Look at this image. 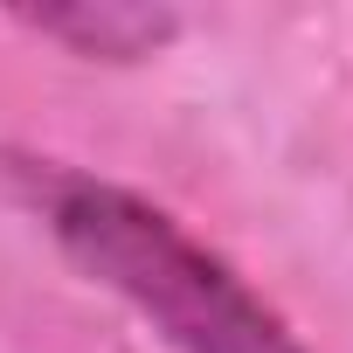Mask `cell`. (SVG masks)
Instances as JSON below:
<instances>
[{"label":"cell","mask_w":353,"mask_h":353,"mask_svg":"<svg viewBox=\"0 0 353 353\" xmlns=\"http://www.w3.org/2000/svg\"><path fill=\"white\" fill-rule=\"evenodd\" d=\"M28 28H42V35H56V42H70L77 56H111V63H132V56H152L173 28L166 8H118V0H104V8H42V14H21Z\"/></svg>","instance_id":"cell-2"},{"label":"cell","mask_w":353,"mask_h":353,"mask_svg":"<svg viewBox=\"0 0 353 353\" xmlns=\"http://www.w3.org/2000/svg\"><path fill=\"white\" fill-rule=\"evenodd\" d=\"M63 256L125 298L173 353H305L298 332L166 208L132 188L70 181L49 201Z\"/></svg>","instance_id":"cell-1"}]
</instances>
